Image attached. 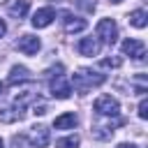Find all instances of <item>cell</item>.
Listing matches in <instances>:
<instances>
[{
	"instance_id": "1",
	"label": "cell",
	"mask_w": 148,
	"mask_h": 148,
	"mask_svg": "<svg viewBox=\"0 0 148 148\" xmlns=\"http://www.w3.org/2000/svg\"><path fill=\"white\" fill-rule=\"evenodd\" d=\"M104 81H106L104 74H99V72H90V69H81V72H76V74L72 76V83H74V88H76L81 95H86L88 90L102 86Z\"/></svg>"
},
{
	"instance_id": "2",
	"label": "cell",
	"mask_w": 148,
	"mask_h": 148,
	"mask_svg": "<svg viewBox=\"0 0 148 148\" xmlns=\"http://www.w3.org/2000/svg\"><path fill=\"white\" fill-rule=\"evenodd\" d=\"M25 102H28V95H21V99L16 97L12 106H2L0 109V123H16V120H21Z\"/></svg>"
},
{
	"instance_id": "3",
	"label": "cell",
	"mask_w": 148,
	"mask_h": 148,
	"mask_svg": "<svg viewBox=\"0 0 148 148\" xmlns=\"http://www.w3.org/2000/svg\"><path fill=\"white\" fill-rule=\"evenodd\" d=\"M97 37L104 44L113 46L116 39H118V25H116V21L113 18H99V23H97Z\"/></svg>"
},
{
	"instance_id": "4",
	"label": "cell",
	"mask_w": 148,
	"mask_h": 148,
	"mask_svg": "<svg viewBox=\"0 0 148 148\" xmlns=\"http://www.w3.org/2000/svg\"><path fill=\"white\" fill-rule=\"evenodd\" d=\"M92 109H95V113H99V116H118L120 113V104H118V99H113L111 95H99L97 99H95V104H92Z\"/></svg>"
},
{
	"instance_id": "5",
	"label": "cell",
	"mask_w": 148,
	"mask_h": 148,
	"mask_svg": "<svg viewBox=\"0 0 148 148\" xmlns=\"http://www.w3.org/2000/svg\"><path fill=\"white\" fill-rule=\"evenodd\" d=\"M123 53L125 56H132L134 60H143L146 56V44L141 39H125L123 42Z\"/></svg>"
},
{
	"instance_id": "6",
	"label": "cell",
	"mask_w": 148,
	"mask_h": 148,
	"mask_svg": "<svg viewBox=\"0 0 148 148\" xmlns=\"http://www.w3.org/2000/svg\"><path fill=\"white\" fill-rule=\"evenodd\" d=\"M28 141H30V146H35V148H46V146H49V141H51L49 130H46L44 125L32 127V132L28 134Z\"/></svg>"
},
{
	"instance_id": "7",
	"label": "cell",
	"mask_w": 148,
	"mask_h": 148,
	"mask_svg": "<svg viewBox=\"0 0 148 148\" xmlns=\"http://www.w3.org/2000/svg\"><path fill=\"white\" fill-rule=\"evenodd\" d=\"M69 92H72V90H69V86H67V81H65L62 74L51 76V95H53V97H58V99H67Z\"/></svg>"
},
{
	"instance_id": "8",
	"label": "cell",
	"mask_w": 148,
	"mask_h": 148,
	"mask_svg": "<svg viewBox=\"0 0 148 148\" xmlns=\"http://www.w3.org/2000/svg\"><path fill=\"white\" fill-rule=\"evenodd\" d=\"M16 46H18V51L21 53H25V56H32V53H37L39 51V39L35 37V35H23V37H18V42H16Z\"/></svg>"
},
{
	"instance_id": "9",
	"label": "cell",
	"mask_w": 148,
	"mask_h": 148,
	"mask_svg": "<svg viewBox=\"0 0 148 148\" xmlns=\"http://www.w3.org/2000/svg\"><path fill=\"white\" fill-rule=\"evenodd\" d=\"M53 18H56V12L51 7H42V9H37L32 14V25L35 28H46V25H51Z\"/></svg>"
},
{
	"instance_id": "10",
	"label": "cell",
	"mask_w": 148,
	"mask_h": 148,
	"mask_svg": "<svg viewBox=\"0 0 148 148\" xmlns=\"http://www.w3.org/2000/svg\"><path fill=\"white\" fill-rule=\"evenodd\" d=\"M86 21L83 18H79V16H72L69 12H62V28H65V32H81V30H86Z\"/></svg>"
},
{
	"instance_id": "11",
	"label": "cell",
	"mask_w": 148,
	"mask_h": 148,
	"mask_svg": "<svg viewBox=\"0 0 148 148\" xmlns=\"http://www.w3.org/2000/svg\"><path fill=\"white\" fill-rule=\"evenodd\" d=\"M76 51H79L81 56H97V53H99V42H97L95 37H83V39H79Z\"/></svg>"
},
{
	"instance_id": "12",
	"label": "cell",
	"mask_w": 148,
	"mask_h": 148,
	"mask_svg": "<svg viewBox=\"0 0 148 148\" xmlns=\"http://www.w3.org/2000/svg\"><path fill=\"white\" fill-rule=\"evenodd\" d=\"M23 81H30V72H28L23 65H14V67L9 69L7 83H9V86H16V83H23Z\"/></svg>"
},
{
	"instance_id": "13",
	"label": "cell",
	"mask_w": 148,
	"mask_h": 148,
	"mask_svg": "<svg viewBox=\"0 0 148 148\" xmlns=\"http://www.w3.org/2000/svg\"><path fill=\"white\" fill-rule=\"evenodd\" d=\"M76 123H79L76 113H62V116H58V118L53 120V127H56V130H74Z\"/></svg>"
},
{
	"instance_id": "14",
	"label": "cell",
	"mask_w": 148,
	"mask_h": 148,
	"mask_svg": "<svg viewBox=\"0 0 148 148\" xmlns=\"http://www.w3.org/2000/svg\"><path fill=\"white\" fill-rule=\"evenodd\" d=\"M28 9H30V0H12L9 7H7V12H9L14 18H23V16L28 14Z\"/></svg>"
},
{
	"instance_id": "15",
	"label": "cell",
	"mask_w": 148,
	"mask_h": 148,
	"mask_svg": "<svg viewBox=\"0 0 148 148\" xmlns=\"http://www.w3.org/2000/svg\"><path fill=\"white\" fill-rule=\"evenodd\" d=\"M130 23H132L134 28H146V23H148L146 12H143V9H134V12L130 14Z\"/></svg>"
},
{
	"instance_id": "16",
	"label": "cell",
	"mask_w": 148,
	"mask_h": 148,
	"mask_svg": "<svg viewBox=\"0 0 148 148\" xmlns=\"http://www.w3.org/2000/svg\"><path fill=\"white\" fill-rule=\"evenodd\" d=\"M81 146V139L76 136V134H72V136H65V139H58L56 141V148H79Z\"/></svg>"
},
{
	"instance_id": "17",
	"label": "cell",
	"mask_w": 148,
	"mask_h": 148,
	"mask_svg": "<svg viewBox=\"0 0 148 148\" xmlns=\"http://www.w3.org/2000/svg\"><path fill=\"white\" fill-rule=\"evenodd\" d=\"M32 113H37V116H44V113H46V102H42V99H35V104H32Z\"/></svg>"
},
{
	"instance_id": "18",
	"label": "cell",
	"mask_w": 148,
	"mask_h": 148,
	"mask_svg": "<svg viewBox=\"0 0 148 148\" xmlns=\"http://www.w3.org/2000/svg\"><path fill=\"white\" fill-rule=\"evenodd\" d=\"M102 67H120V58H104Z\"/></svg>"
},
{
	"instance_id": "19",
	"label": "cell",
	"mask_w": 148,
	"mask_h": 148,
	"mask_svg": "<svg viewBox=\"0 0 148 148\" xmlns=\"http://www.w3.org/2000/svg\"><path fill=\"white\" fill-rule=\"evenodd\" d=\"M139 118H148V102L146 99L139 102Z\"/></svg>"
},
{
	"instance_id": "20",
	"label": "cell",
	"mask_w": 148,
	"mask_h": 148,
	"mask_svg": "<svg viewBox=\"0 0 148 148\" xmlns=\"http://www.w3.org/2000/svg\"><path fill=\"white\" fill-rule=\"evenodd\" d=\"M5 32H7V25H5V21H2V18H0V37H2V35H5Z\"/></svg>"
},
{
	"instance_id": "21",
	"label": "cell",
	"mask_w": 148,
	"mask_h": 148,
	"mask_svg": "<svg viewBox=\"0 0 148 148\" xmlns=\"http://www.w3.org/2000/svg\"><path fill=\"white\" fill-rule=\"evenodd\" d=\"M0 95H2V83H0Z\"/></svg>"
},
{
	"instance_id": "22",
	"label": "cell",
	"mask_w": 148,
	"mask_h": 148,
	"mask_svg": "<svg viewBox=\"0 0 148 148\" xmlns=\"http://www.w3.org/2000/svg\"><path fill=\"white\" fill-rule=\"evenodd\" d=\"M111 2H123V0H111Z\"/></svg>"
},
{
	"instance_id": "23",
	"label": "cell",
	"mask_w": 148,
	"mask_h": 148,
	"mask_svg": "<svg viewBox=\"0 0 148 148\" xmlns=\"http://www.w3.org/2000/svg\"><path fill=\"white\" fill-rule=\"evenodd\" d=\"M0 148H2V139H0Z\"/></svg>"
}]
</instances>
